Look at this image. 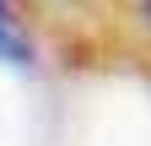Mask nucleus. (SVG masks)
I'll use <instances>...</instances> for the list:
<instances>
[{
	"mask_svg": "<svg viewBox=\"0 0 151 146\" xmlns=\"http://www.w3.org/2000/svg\"><path fill=\"white\" fill-rule=\"evenodd\" d=\"M140 11H146V22H151V0H140Z\"/></svg>",
	"mask_w": 151,
	"mask_h": 146,
	"instance_id": "f03ea898",
	"label": "nucleus"
},
{
	"mask_svg": "<svg viewBox=\"0 0 151 146\" xmlns=\"http://www.w3.org/2000/svg\"><path fill=\"white\" fill-rule=\"evenodd\" d=\"M0 60H16V65L32 60V43L22 38V27H16V16H11L6 0H0Z\"/></svg>",
	"mask_w": 151,
	"mask_h": 146,
	"instance_id": "f257e3e1",
	"label": "nucleus"
}]
</instances>
